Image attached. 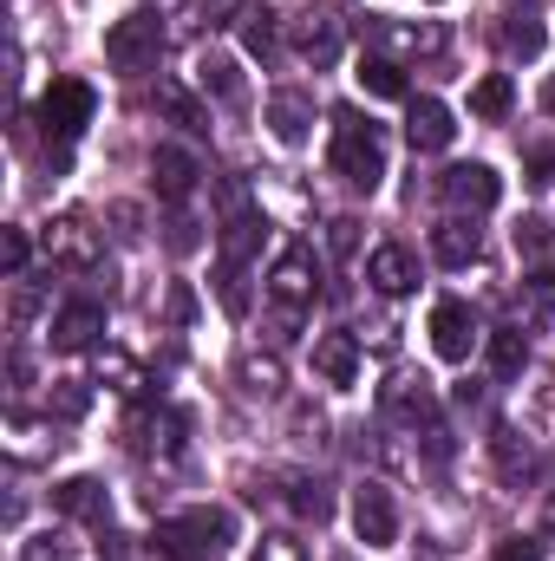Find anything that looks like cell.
Returning <instances> with one entry per match:
<instances>
[{
    "mask_svg": "<svg viewBox=\"0 0 555 561\" xmlns=\"http://www.w3.org/2000/svg\"><path fill=\"white\" fill-rule=\"evenodd\" d=\"M333 170H340L353 190H366V196L386 183V138H380V125L360 118L353 105L333 112Z\"/></svg>",
    "mask_w": 555,
    "mask_h": 561,
    "instance_id": "6da1fadb",
    "label": "cell"
},
{
    "mask_svg": "<svg viewBox=\"0 0 555 561\" xmlns=\"http://www.w3.org/2000/svg\"><path fill=\"white\" fill-rule=\"evenodd\" d=\"M314 294H320L314 255H307V249H281L275 268H269V300H275V313H281V327H287V333L314 313Z\"/></svg>",
    "mask_w": 555,
    "mask_h": 561,
    "instance_id": "7a4b0ae2",
    "label": "cell"
},
{
    "mask_svg": "<svg viewBox=\"0 0 555 561\" xmlns=\"http://www.w3.org/2000/svg\"><path fill=\"white\" fill-rule=\"evenodd\" d=\"M39 242H46V262H53V268H99V255H105V229H92L86 209L53 216Z\"/></svg>",
    "mask_w": 555,
    "mask_h": 561,
    "instance_id": "3957f363",
    "label": "cell"
},
{
    "mask_svg": "<svg viewBox=\"0 0 555 561\" xmlns=\"http://www.w3.org/2000/svg\"><path fill=\"white\" fill-rule=\"evenodd\" d=\"M105 59L118 72H150L163 59V20L157 13H125L112 33H105Z\"/></svg>",
    "mask_w": 555,
    "mask_h": 561,
    "instance_id": "277c9868",
    "label": "cell"
},
{
    "mask_svg": "<svg viewBox=\"0 0 555 561\" xmlns=\"http://www.w3.org/2000/svg\"><path fill=\"white\" fill-rule=\"evenodd\" d=\"M39 125H46V138H79L86 125H92V85L86 79H53L46 85V99H39Z\"/></svg>",
    "mask_w": 555,
    "mask_h": 561,
    "instance_id": "5b68a950",
    "label": "cell"
},
{
    "mask_svg": "<svg viewBox=\"0 0 555 561\" xmlns=\"http://www.w3.org/2000/svg\"><path fill=\"white\" fill-rule=\"evenodd\" d=\"M438 190H444V203H451L457 216H484V209H497L503 176H497L490 163H451V170L438 176Z\"/></svg>",
    "mask_w": 555,
    "mask_h": 561,
    "instance_id": "8992f818",
    "label": "cell"
},
{
    "mask_svg": "<svg viewBox=\"0 0 555 561\" xmlns=\"http://www.w3.org/2000/svg\"><path fill=\"white\" fill-rule=\"evenodd\" d=\"M353 536H360L366 549H393V536H399V503H393L386 483H360V490H353Z\"/></svg>",
    "mask_w": 555,
    "mask_h": 561,
    "instance_id": "52a82bcc",
    "label": "cell"
},
{
    "mask_svg": "<svg viewBox=\"0 0 555 561\" xmlns=\"http://www.w3.org/2000/svg\"><path fill=\"white\" fill-rule=\"evenodd\" d=\"M373 39L386 46V59H431V53H444V26L438 20H386V13H373Z\"/></svg>",
    "mask_w": 555,
    "mask_h": 561,
    "instance_id": "ba28073f",
    "label": "cell"
},
{
    "mask_svg": "<svg viewBox=\"0 0 555 561\" xmlns=\"http://www.w3.org/2000/svg\"><path fill=\"white\" fill-rule=\"evenodd\" d=\"M431 346H438V359H451V366L471 359V346H477V320H471L464 300H438V307H431Z\"/></svg>",
    "mask_w": 555,
    "mask_h": 561,
    "instance_id": "9c48e42d",
    "label": "cell"
},
{
    "mask_svg": "<svg viewBox=\"0 0 555 561\" xmlns=\"http://www.w3.org/2000/svg\"><path fill=\"white\" fill-rule=\"evenodd\" d=\"M150 176H157V196H163V203H190L203 163H196L183 144H157V150H150Z\"/></svg>",
    "mask_w": 555,
    "mask_h": 561,
    "instance_id": "30bf717a",
    "label": "cell"
},
{
    "mask_svg": "<svg viewBox=\"0 0 555 561\" xmlns=\"http://www.w3.org/2000/svg\"><path fill=\"white\" fill-rule=\"evenodd\" d=\"M99 333H105V307L99 300H66L53 313V346L59 353H86V346H99Z\"/></svg>",
    "mask_w": 555,
    "mask_h": 561,
    "instance_id": "8fae6325",
    "label": "cell"
},
{
    "mask_svg": "<svg viewBox=\"0 0 555 561\" xmlns=\"http://www.w3.org/2000/svg\"><path fill=\"white\" fill-rule=\"evenodd\" d=\"M457 138V118L444 99H406V144L412 150H444Z\"/></svg>",
    "mask_w": 555,
    "mask_h": 561,
    "instance_id": "7c38bea8",
    "label": "cell"
},
{
    "mask_svg": "<svg viewBox=\"0 0 555 561\" xmlns=\"http://www.w3.org/2000/svg\"><path fill=\"white\" fill-rule=\"evenodd\" d=\"M386 419L412 424V431H431V424H438V392H431L424 379H412V373H399V379L386 386Z\"/></svg>",
    "mask_w": 555,
    "mask_h": 561,
    "instance_id": "4fadbf2b",
    "label": "cell"
},
{
    "mask_svg": "<svg viewBox=\"0 0 555 561\" xmlns=\"http://www.w3.org/2000/svg\"><path fill=\"white\" fill-rule=\"evenodd\" d=\"M366 280L386 294V300H399V294H412L418 287V262L412 249H399V242H380L373 255H366Z\"/></svg>",
    "mask_w": 555,
    "mask_h": 561,
    "instance_id": "5bb4252c",
    "label": "cell"
},
{
    "mask_svg": "<svg viewBox=\"0 0 555 561\" xmlns=\"http://www.w3.org/2000/svg\"><path fill=\"white\" fill-rule=\"evenodd\" d=\"M53 510L59 516H79V523H105L112 516V496H105L99 477H66V483H53Z\"/></svg>",
    "mask_w": 555,
    "mask_h": 561,
    "instance_id": "9a60e30c",
    "label": "cell"
},
{
    "mask_svg": "<svg viewBox=\"0 0 555 561\" xmlns=\"http://www.w3.org/2000/svg\"><path fill=\"white\" fill-rule=\"evenodd\" d=\"M477 249H484V236H477V222H471V216H444V222L431 229V255H438L444 268H471V262H477Z\"/></svg>",
    "mask_w": 555,
    "mask_h": 561,
    "instance_id": "2e32d148",
    "label": "cell"
},
{
    "mask_svg": "<svg viewBox=\"0 0 555 561\" xmlns=\"http://www.w3.org/2000/svg\"><path fill=\"white\" fill-rule=\"evenodd\" d=\"M314 373L327 386H353L360 379V340L353 333H320L314 340Z\"/></svg>",
    "mask_w": 555,
    "mask_h": 561,
    "instance_id": "e0dca14e",
    "label": "cell"
},
{
    "mask_svg": "<svg viewBox=\"0 0 555 561\" xmlns=\"http://www.w3.org/2000/svg\"><path fill=\"white\" fill-rule=\"evenodd\" d=\"M269 131L281 144H307V131H314V99L307 92H275L269 99Z\"/></svg>",
    "mask_w": 555,
    "mask_h": 561,
    "instance_id": "ac0fdd59",
    "label": "cell"
},
{
    "mask_svg": "<svg viewBox=\"0 0 555 561\" xmlns=\"http://www.w3.org/2000/svg\"><path fill=\"white\" fill-rule=\"evenodd\" d=\"M294 53H301L307 66H333V59H340V26H333V20H320V13L294 20Z\"/></svg>",
    "mask_w": 555,
    "mask_h": 561,
    "instance_id": "d6986e66",
    "label": "cell"
},
{
    "mask_svg": "<svg viewBox=\"0 0 555 561\" xmlns=\"http://www.w3.org/2000/svg\"><path fill=\"white\" fill-rule=\"evenodd\" d=\"M196 85H203L209 99H223V105H236V99H242V72H236V59H229V53H216V46H203V53H196Z\"/></svg>",
    "mask_w": 555,
    "mask_h": 561,
    "instance_id": "ffe728a7",
    "label": "cell"
},
{
    "mask_svg": "<svg viewBox=\"0 0 555 561\" xmlns=\"http://www.w3.org/2000/svg\"><path fill=\"white\" fill-rule=\"evenodd\" d=\"M353 79H360V92H366V99H406V66H399V59H386V53H366Z\"/></svg>",
    "mask_w": 555,
    "mask_h": 561,
    "instance_id": "44dd1931",
    "label": "cell"
},
{
    "mask_svg": "<svg viewBox=\"0 0 555 561\" xmlns=\"http://www.w3.org/2000/svg\"><path fill=\"white\" fill-rule=\"evenodd\" d=\"M262 236H269V222H262L256 209H249V216H223V236H216V242H223V262H242V268H249V255L262 249Z\"/></svg>",
    "mask_w": 555,
    "mask_h": 561,
    "instance_id": "7402d4cb",
    "label": "cell"
},
{
    "mask_svg": "<svg viewBox=\"0 0 555 561\" xmlns=\"http://www.w3.org/2000/svg\"><path fill=\"white\" fill-rule=\"evenodd\" d=\"M490 457H497V470H503L510 483H530V477H536V444H523L510 424H497V437H490Z\"/></svg>",
    "mask_w": 555,
    "mask_h": 561,
    "instance_id": "603a6c76",
    "label": "cell"
},
{
    "mask_svg": "<svg viewBox=\"0 0 555 561\" xmlns=\"http://www.w3.org/2000/svg\"><path fill=\"white\" fill-rule=\"evenodd\" d=\"M236 379H242V392H256V399H281V359L275 353H256V346H242V359H236Z\"/></svg>",
    "mask_w": 555,
    "mask_h": 561,
    "instance_id": "cb8c5ba5",
    "label": "cell"
},
{
    "mask_svg": "<svg viewBox=\"0 0 555 561\" xmlns=\"http://www.w3.org/2000/svg\"><path fill=\"white\" fill-rule=\"evenodd\" d=\"M523 366H530V333L523 327H497L490 333V373L497 379H517Z\"/></svg>",
    "mask_w": 555,
    "mask_h": 561,
    "instance_id": "d4e9b609",
    "label": "cell"
},
{
    "mask_svg": "<svg viewBox=\"0 0 555 561\" xmlns=\"http://www.w3.org/2000/svg\"><path fill=\"white\" fill-rule=\"evenodd\" d=\"M236 33H242V46H249L256 59H269V53L281 46V26H275L269 7H242V13H236Z\"/></svg>",
    "mask_w": 555,
    "mask_h": 561,
    "instance_id": "484cf974",
    "label": "cell"
},
{
    "mask_svg": "<svg viewBox=\"0 0 555 561\" xmlns=\"http://www.w3.org/2000/svg\"><path fill=\"white\" fill-rule=\"evenodd\" d=\"M132 431H138V450H144V457H150V450H157V457H177V431H183V424H177V412H138V424H132Z\"/></svg>",
    "mask_w": 555,
    "mask_h": 561,
    "instance_id": "4316f807",
    "label": "cell"
},
{
    "mask_svg": "<svg viewBox=\"0 0 555 561\" xmlns=\"http://www.w3.org/2000/svg\"><path fill=\"white\" fill-rule=\"evenodd\" d=\"M287 503H294V516H307V523H327V516H333V490H327L320 477H287Z\"/></svg>",
    "mask_w": 555,
    "mask_h": 561,
    "instance_id": "83f0119b",
    "label": "cell"
},
{
    "mask_svg": "<svg viewBox=\"0 0 555 561\" xmlns=\"http://www.w3.org/2000/svg\"><path fill=\"white\" fill-rule=\"evenodd\" d=\"M177 523H183V529H190V536H196L209 556H223V549H229V536H236L229 510H190V516H177Z\"/></svg>",
    "mask_w": 555,
    "mask_h": 561,
    "instance_id": "f1b7e54d",
    "label": "cell"
},
{
    "mask_svg": "<svg viewBox=\"0 0 555 561\" xmlns=\"http://www.w3.org/2000/svg\"><path fill=\"white\" fill-rule=\"evenodd\" d=\"M510 105H517V85H510L503 72H490V79L471 85V112H477V118H503Z\"/></svg>",
    "mask_w": 555,
    "mask_h": 561,
    "instance_id": "f546056e",
    "label": "cell"
},
{
    "mask_svg": "<svg viewBox=\"0 0 555 561\" xmlns=\"http://www.w3.org/2000/svg\"><path fill=\"white\" fill-rule=\"evenodd\" d=\"M216 300H223V313H249V268L242 262H216Z\"/></svg>",
    "mask_w": 555,
    "mask_h": 561,
    "instance_id": "4dcf8cb0",
    "label": "cell"
},
{
    "mask_svg": "<svg viewBox=\"0 0 555 561\" xmlns=\"http://www.w3.org/2000/svg\"><path fill=\"white\" fill-rule=\"evenodd\" d=\"M99 379H112V386H118V392H132V399H144V392H150V379H144V373L125 359V353H118V346H105V353H99Z\"/></svg>",
    "mask_w": 555,
    "mask_h": 561,
    "instance_id": "1f68e13d",
    "label": "cell"
},
{
    "mask_svg": "<svg viewBox=\"0 0 555 561\" xmlns=\"http://www.w3.org/2000/svg\"><path fill=\"white\" fill-rule=\"evenodd\" d=\"M503 53H510V59H536V53H543V26H536L530 13H510V20H503Z\"/></svg>",
    "mask_w": 555,
    "mask_h": 561,
    "instance_id": "d6a6232c",
    "label": "cell"
},
{
    "mask_svg": "<svg viewBox=\"0 0 555 561\" xmlns=\"http://www.w3.org/2000/svg\"><path fill=\"white\" fill-rule=\"evenodd\" d=\"M157 549H163L170 561H216L196 536H190V529H183V523H163V529H157Z\"/></svg>",
    "mask_w": 555,
    "mask_h": 561,
    "instance_id": "836d02e7",
    "label": "cell"
},
{
    "mask_svg": "<svg viewBox=\"0 0 555 561\" xmlns=\"http://www.w3.org/2000/svg\"><path fill=\"white\" fill-rule=\"evenodd\" d=\"M555 307V268H543V275L523 280V320H543Z\"/></svg>",
    "mask_w": 555,
    "mask_h": 561,
    "instance_id": "e575fe53",
    "label": "cell"
},
{
    "mask_svg": "<svg viewBox=\"0 0 555 561\" xmlns=\"http://www.w3.org/2000/svg\"><path fill=\"white\" fill-rule=\"evenodd\" d=\"M86 405H92V392H86L79 379H59V386L46 392V412H59V419H79Z\"/></svg>",
    "mask_w": 555,
    "mask_h": 561,
    "instance_id": "d590c367",
    "label": "cell"
},
{
    "mask_svg": "<svg viewBox=\"0 0 555 561\" xmlns=\"http://www.w3.org/2000/svg\"><path fill=\"white\" fill-rule=\"evenodd\" d=\"M490 561H543V536H503Z\"/></svg>",
    "mask_w": 555,
    "mask_h": 561,
    "instance_id": "8d00e7d4",
    "label": "cell"
},
{
    "mask_svg": "<svg viewBox=\"0 0 555 561\" xmlns=\"http://www.w3.org/2000/svg\"><path fill=\"white\" fill-rule=\"evenodd\" d=\"M256 561H307V549H301L294 536H262V549H256Z\"/></svg>",
    "mask_w": 555,
    "mask_h": 561,
    "instance_id": "74e56055",
    "label": "cell"
},
{
    "mask_svg": "<svg viewBox=\"0 0 555 561\" xmlns=\"http://www.w3.org/2000/svg\"><path fill=\"white\" fill-rule=\"evenodd\" d=\"M327 249H333V255H340V262H347V255H353V249H360V222H353V216H340V222H333V229H327Z\"/></svg>",
    "mask_w": 555,
    "mask_h": 561,
    "instance_id": "f35d334b",
    "label": "cell"
},
{
    "mask_svg": "<svg viewBox=\"0 0 555 561\" xmlns=\"http://www.w3.org/2000/svg\"><path fill=\"white\" fill-rule=\"evenodd\" d=\"M0 262H7V275H26V229L0 236Z\"/></svg>",
    "mask_w": 555,
    "mask_h": 561,
    "instance_id": "ab89813d",
    "label": "cell"
},
{
    "mask_svg": "<svg viewBox=\"0 0 555 561\" xmlns=\"http://www.w3.org/2000/svg\"><path fill=\"white\" fill-rule=\"evenodd\" d=\"M20 561H66V542H59V536H33V542L20 549Z\"/></svg>",
    "mask_w": 555,
    "mask_h": 561,
    "instance_id": "60d3db41",
    "label": "cell"
},
{
    "mask_svg": "<svg viewBox=\"0 0 555 561\" xmlns=\"http://www.w3.org/2000/svg\"><path fill=\"white\" fill-rule=\"evenodd\" d=\"M163 105H170V118H177V125H190V131H203V112H196V105H190L183 92H163Z\"/></svg>",
    "mask_w": 555,
    "mask_h": 561,
    "instance_id": "b9f144b4",
    "label": "cell"
},
{
    "mask_svg": "<svg viewBox=\"0 0 555 561\" xmlns=\"http://www.w3.org/2000/svg\"><path fill=\"white\" fill-rule=\"evenodd\" d=\"M517 249H523V255H543V249H550V229H543V222H523V229H517Z\"/></svg>",
    "mask_w": 555,
    "mask_h": 561,
    "instance_id": "7bdbcfd3",
    "label": "cell"
},
{
    "mask_svg": "<svg viewBox=\"0 0 555 561\" xmlns=\"http://www.w3.org/2000/svg\"><path fill=\"white\" fill-rule=\"evenodd\" d=\"M170 313H177V320H190V313H196V300H190V287H177V294H170Z\"/></svg>",
    "mask_w": 555,
    "mask_h": 561,
    "instance_id": "ee69618b",
    "label": "cell"
},
{
    "mask_svg": "<svg viewBox=\"0 0 555 561\" xmlns=\"http://www.w3.org/2000/svg\"><path fill=\"white\" fill-rule=\"evenodd\" d=\"M550 536H555V496H550Z\"/></svg>",
    "mask_w": 555,
    "mask_h": 561,
    "instance_id": "f6af8a7d",
    "label": "cell"
},
{
    "mask_svg": "<svg viewBox=\"0 0 555 561\" xmlns=\"http://www.w3.org/2000/svg\"><path fill=\"white\" fill-rule=\"evenodd\" d=\"M550 105H555V79H550Z\"/></svg>",
    "mask_w": 555,
    "mask_h": 561,
    "instance_id": "bcb514c9",
    "label": "cell"
}]
</instances>
